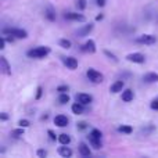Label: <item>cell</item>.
<instances>
[{"label":"cell","instance_id":"cell-31","mask_svg":"<svg viewBox=\"0 0 158 158\" xmlns=\"http://www.w3.org/2000/svg\"><path fill=\"white\" fill-rule=\"evenodd\" d=\"M150 107H151L153 110H158V100H153V101H151Z\"/></svg>","mask_w":158,"mask_h":158},{"label":"cell","instance_id":"cell-2","mask_svg":"<svg viewBox=\"0 0 158 158\" xmlns=\"http://www.w3.org/2000/svg\"><path fill=\"white\" fill-rule=\"evenodd\" d=\"M3 33H7V35L14 36V38H18V39H27L28 38L27 31L18 29V28H4V29H3Z\"/></svg>","mask_w":158,"mask_h":158},{"label":"cell","instance_id":"cell-24","mask_svg":"<svg viewBox=\"0 0 158 158\" xmlns=\"http://www.w3.org/2000/svg\"><path fill=\"white\" fill-rule=\"evenodd\" d=\"M118 132H121V133H132V128L129 125H122L118 128Z\"/></svg>","mask_w":158,"mask_h":158},{"label":"cell","instance_id":"cell-26","mask_svg":"<svg viewBox=\"0 0 158 158\" xmlns=\"http://www.w3.org/2000/svg\"><path fill=\"white\" fill-rule=\"evenodd\" d=\"M77 6L79 10H85V8H86V0H78Z\"/></svg>","mask_w":158,"mask_h":158},{"label":"cell","instance_id":"cell-27","mask_svg":"<svg viewBox=\"0 0 158 158\" xmlns=\"http://www.w3.org/2000/svg\"><path fill=\"white\" fill-rule=\"evenodd\" d=\"M104 54H106V56H108V57L111 58L112 61H115V63H118V58H117V56H115V54H112V53H110L108 50H106V52H104Z\"/></svg>","mask_w":158,"mask_h":158},{"label":"cell","instance_id":"cell-20","mask_svg":"<svg viewBox=\"0 0 158 158\" xmlns=\"http://www.w3.org/2000/svg\"><path fill=\"white\" fill-rule=\"evenodd\" d=\"M57 139H58V142H60V144H69V143H71V137H69V135H67V133L60 135Z\"/></svg>","mask_w":158,"mask_h":158},{"label":"cell","instance_id":"cell-21","mask_svg":"<svg viewBox=\"0 0 158 158\" xmlns=\"http://www.w3.org/2000/svg\"><path fill=\"white\" fill-rule=\"evenodd\" d=\"M44 14H46L47 19H50V21H54L56 19V13H54V10H53L52 7H47L46 11H44Z\"/></svg>","mask_w":158,"mask_h":158},{"label":"cell","instance_id":"cell-10","mask_svg":"<svg viewBox=\"0 0 158 158\" xmlns=\"http://www.w3.org/2000/svg\"><path fill=\"white\" fill-rule=\"evenodd\" d=\"M65 18L69 19V21H79V22L86 21L85 15H82V14H78V13H67L65 14Z\"/></svg>","mask_w":158,"mask_h":158},{"label":"cell","instance_id":"cell-14","mask_svg":"<svg viewBox=\"0 0 158 158\" xmlns=\"http://www.w3.org/2000/svg\"><path fill=\"white\" fill-rule=\"evenodd\" d=\"M58 154L61 157H71L72 156V150L69 147H67V144H63V147H58Z\"/></svg>","mask_w":158,"mask_h":158},{"label":"cell","instance_id":"cell-39","mask_svg":"<svg viewBox=\"0 0 158 158\" xmlns=\"http://www.w3.org/2000/svg\"><path fill=\"white\" fill-rule=\"evenodd\" d=\"M96 19H97V21H100V19H103V15H101V14H100V15H97V17H96Z\"/></svg>","mask_w":158,"mask_h":158},{"label":"cell","instance_id":"cell-30","mask_svg":"<svg viewBox=\"0 0 158 158\" xmlns=\"http://www.w3.org/2000/svg\"><path fill=\"white\" fill-rule=\"evenodd\" d=\"M86 122H79L78 123V129H79V131H85V129H86Z\"/></svg>","mask_w":158,"mask_h":158},{"label":"cell","instance_id":"cell-34","mask_svg":"<svg viewBox=\"0 0 158 158\" xmlns=\"http://www.w3.org/2000/svg\"><path fill=\"white\" fill-rule=\"evenodd\" d=\"M0 119H2V121H7L8 119V115L6 114V112H2V114H0Z\"/></svg>","mask_w":158,"mask_h":158},{"label":"cell","instance_id":"cell-28","mask_svg":"<svg viewBox=\"0 0 158 158\" xmlns=\"http://www.w3.org/2000/svg\"><path fill=\"white\" fill-rule=\"evenodd\" d=\"M18 125L21 126V128H28V126H29V121L28 119H21L18 122Z\"/></svg>","mask_w":158,"mask_h":158},{"label":"cell","instance_id":"cell-22","mask_svg":"<svg viewBox=\"0 0 158 158\" xmlns=\"http://www.w3.org/2000/svg\"><path fill=\"white\" fill-rule=\"evenodd\" d=\"M58 101H60V104H67L69 101V96L67 94V93H61V94L58 96Z\"/></svg>","mask_w":158,"mask_h":158},{"label":"cell","instance_id":"cell-35","mask_svg":"<svg viewBox=\"0 0 158 158\" xmlns=\"http://www.w3.org/2000/svg\"><path fill=\"white\" fill-rule=\"evenodd\" d=\"M38 156H39V157H46L47 153H46L44 150H38Z\"/></svg>","mask_w":158,"mask_h":158},{"label":"cell","instance_id":"cell-17","mask_svg":"<svg viewBox=\"0 0 158 158\" xmlns=\"http://www.w3.org/2000/svg\"><path fill=\"white\" fill-rule=\"evenodd\" d=\"M71 110H72V112H74L75 115H81L82 112H83V104H81L79 101H77V103L72 104Z\"/></svg>","mask_w":158,"mask_h":158},{"label":"cell","instance_id":"cell-29","mask_svg":"<svg viewBox=\"0 0 158 158\" xmlns=\"http://www.w3.org/2000/svg\"><path fill=\"white\" fill-rule=\"evenodd\" d=\"M90 135H93V136H96V137H100V139H101V132L98 131V129H93V131H92V133H90Z\"/></svg>","mask_w":158,"mask_h":158},{"label":"cell","instance_id":"cell-7","mask_svg":"<svg viewBox=\"0 0 158 158\" xmlns=\"http://www.w3.org/2000/svg\"><path fill=\"white\" fill-rule=\"evenodd\" d=\"M77 101H79L83 106H87L93 101V97L90 94H86V93H79V94H77Z\"/></svg>","mask_w":158,"mask_h":158},{"label":"cell","instance_id":"cell-6","mask_svg":"<svg viewBox=\"0 0 158 158\" xmlns=\"http://www.w3.org/2000/svg\"><path fill=\"white\" fill-rule=\"evenodd\" d=\"M93 29V24H89V25H85V27L79 28V29L75 32V35L78 36V38H85V36H87L90 32H92Z\"/></svg>","mask_w":158,"mask_h":158},{"label":"cell","instance_id":"cell-3","mask_svg":"<svg viewBox=\"0 0 158 158\" xmlns=\"http://www.w3.org/2000/svg\"><path fill=\"white\" fill-rule=\"evenodd\" d=\"M86 75H87V78H89V81H92L93 83H101V82H103V79H104L103 74H100L98 71H96V69H93V68L87 69Z\"/></svg>","mask_w":158,"mask_h":158},{"label":"cell","instance_id":"cell-5","mask_svg":"<svg viewBox=\"0 0 158 158\" xmlns=\"http://www.w3.org/2000/svg\"><path fill=\"white\" fill-rule=\"evenodd\" d=\"M137 42L142 44H153L157 42V38L154 35H147V33H146V35L139 36V38H137Z\"/></svg>","mask_w":158,"mask_h":158},{"label":"cell","instance_id":"cell-36","mask_svg":"<svg viewBox=\"0 0 158 158\" xmlns=\"http://www.w3.org/2000/svg\"><path fill=\"white\" fill-rule=\"evenodd\" d=\"M47 133H49V136H50V140H56V135H54V132H53V131H49Z\"/></svg>","mask_w":158,"mask_h":158},{"label":"cell","instance_id":"cell-16","mask_svg":"<svg viewBox=\"0 0 158 158\" xmlns=\"http://www.w3.org/2000/svg\"><path fill=\"white\" fill-rule=\"evenodd\" d=\"M64 63H65V65L68 67L69 69H75L78 67V61H77V58H74V57H67L65 60H64Z\"/></svg>","mask_w":158,"mask_h":158},{"label":"cell","instance_id":"cell-4","mask_svg":"<svg viewBox=\"0 0 158 158\" xmlns=\"http://www.w3.org/2000/svg\"><path fill=\"white\" fill-rule=\"evenodd\" d=\"M126 60L131 61V63H136V64H143L146 61L144 56L142 53H131V54L126 56Z\"/></svg>","mask_w":158,"mask_h":158},{"label":"cell","instance_id":"cell-8","mask_svg":"<svg viewBox=\"0 0 158 158\" xmlns=\"http://www.w3.org/2000/svg\"><path fill=\"white\" fill-rule=\"evenodd\" d=\"M0 69L4 75H11V67L8 61L6 60V57H0Z\"/></svg>","mask_w":158,"mask_h":158},{"label":"cell","instance_id":"cell-23","mask_svg":"<svg viewBox=\"0 0 158 158\" xmlns=\"http://www.w3.org/2000/svg\"><path fill=\"white\" fill-rule=\"evenodd\" d=\"M58 43L63 49H71V40H68V39H61Z\"/></svg>","mask_w":158,"mask_h":158},{"label":"cell","instance_id":"cell-25","mask_svg":"<svg viewBox=\"0 0 158 158\" xmlns=\"http://www.w3.org/2000/svg\"><path fill=\"white\" fill-rule=\"evenodd\" d=\"M11 136H13V137H21V136H24V128L14 129V131L11 132Z\"/></svg>","mask_w":158,"mask_h":158},{"label":"cell","instance_id":"cell-9","mask_svg":"<svg viewBox=\"0 0 158 158\" xmlns=\"http://www.w3.org/2000/svg\"><path fill=\"white\" fill-rule=\"evenodd\" d=\"M54 125H57L58 128H65L68 125V118L65 115H57L54 118Z\"/></svg>","mask_w":158,"mask_h":158},{"label":"cell","instance_id":"cell-11","mask_svg":"<svg viewBox=\"0 0 158 158\" xmlns=\"http://www.w3.org/2000/svg\"><path fill=\"white\" fill-rule=\"evenodd\" d=\"M123 86H125V83H123L122 81H117L110 86V92L111 93H119V92H122Z\"/></svg>","mask_w":158,"mask_h":158},{"label":"cell","instance_id":"cell-32","mask_svg":"<svg viewBox=\"0 0 158 158\" xmlns=\"http://www.w3.org/2000/svg\"><path fill=\"white\" fill-rule=\"evenodd\" d=\"M57 92H61V93L68 92V86H60V87L57 89Z\"/></svg>","mask_w":158,"mask_h":158},{"label":"cell","instance_id":"cell-1","mask_svg":"<svg viewBox=\"0 0 158 158\" xmlns=\"http://www.w3.org/2000/svg\"><path fill=\"white\" fill-rule=\"evenodd\" d=\"M50 52H52V49H50V47L39 46V47H35V49L29 50V52L27 53V56H28V57H31V58H42V57H44V56L49 54Z\"/></svg>","mask_w":158,"mask_h":158},{"label":"cell","instance_id":"cell-37","mask_svg":"<svg viewBox=\"0 0 158 158\" xmlns=\"http://www.w3.org/2000/svg\"><path fill=\"white\" fill-rule=\"evenodd\" d=\"M96 3H97L98 7H103V6L106 4V0H96Z\"/></svg>","mask_w":158,"mask_h":158},{"label":"cell","instance_id":"cell-15","mask_svg":"<svg viewBox=\"0 0 158 158\" xmlns=\"http://www.w3.org/2000/svg\"><path fill=\"white\" fill-rule=\"evenodd\" d=\"M83 50H85V52H89V53H94L96 52V43H94V40L89 39V40H87L86 43L83 44Z\"/></svg>","mask_w":158,"mask_h":158},{"label":"cell","instance_id":"cell-12","mask_svg":"<svg viewBox=\"0 0 158 158\" xmlns=\"http://www.w3.org/2000/svg\"><path fill=\"white\" fill-rule=\"evenodd\" d=\"M143 81L146 83H156V82H158V74H156V72H148V74H146L143 77Z\"/></svg>","mask_w":158,"mask_h":158},{"label":"cell","instance_id":"cell-38","mask_svg":"<svg viewBox=\"0 0 158 158\" xmlns=\"http://www.w3.org/2000/svg\"><path fill=\"white\" fill-rule=\"evenodd\" d=\"M4 46H6V39L2 38L0 39V49H4Z\"/></svg>","mask_w":158,"mask_h":158},{"label":"cell","instance_id":"cell-19","mask_svg":"<svg viewBox=\"0 0 158 158\" xmlns=\"http://www.w3.org/2000/svg\"><path fill=\"white\" fill-rule=\"evenodd\" d=\"M79 153H81L83 157H89V156H90V148H89V146L85 144V143H81V144H79Z\"/></svg>","mask_w":158,"mask_h":158},{"label":"cell","instance_id":"cell-18","mask_svg":"<svg viewBox=\"0 0 158 158\" xmlns=\"http://www.w3.org/2000/svg\"><path fill=\"white\" fill-rule=\"evenodd\" d=\"M133 92H132L131 89H126V90H123L122 92V100L123 101H126V103H129V101H132L133 100Z\"/></svg>","mask_w":158,"mask_h":158},{"label":"cell","instance_id":"cell-33","mask_svg":"<svg viewBox=\"0 0 158 158\" xmlns=\"http://www.w3.org/2000/svg\"><path fill=\"white\" fill-rule=\"evenodd\" d=\"M40 96H42V87L39 86L38 90H36V100H39V98H40Z\"/></svg>","mask_w":158,"mask_h":158},{"label":"cell","instance_id":"cell-13","mask_svg":"<svg viewBox=\"0 0 158 158\" xmlns=\"http://www.w3.org/2000/svg\"><path fill=\"white\" fill-rule=\"evenodd\" d=\"M89 142H90V144H92V147L93 148H101V139L100 137H96V136H93V135H89Z\"/></svg>","mask_w":158,"mask_h":158}]
</instances>
